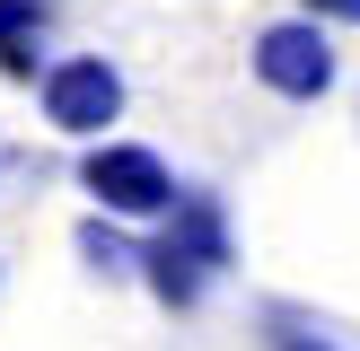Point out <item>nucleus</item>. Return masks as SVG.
Returning <instances> with one entry per match:
<instances>
[{
    "mask_svg": "<svg viewBox=\"0 0 360 351\" xmlns=\"http://www.w3.org/2000/svg\"><path fill=\"white\" fill-rule=\"evenodd\" d=\"M79 193L97 211H115V220H132V228H150V220H167L176 211V167L150 150V140H115V132H97V140H79Z\"/></svg>",
    "mask_w": 360,
    "mask_h": 351,
    "instance_id": "nucleus-1",
    "label": "nucleus"
},
{
    "mask_svg": "<svg viewBox=\"0 0 360 351\" xmlns=\"http://www.w3.org/2000/svg\"><path fill=\"white\" fill-rule=\"evenodd\" d=\"M246 70H255V88L264 97H281V105H316L334 79H343V62H334V35H326V18H273V27L246 44Z\"/></svg>",
    "mask_w": 360,
    "mask_h": 351,
    "instance_id": "nucleus-2",
    "label": "nucleus"
},
{
    "mask_svg": "<svg viewBox=\"0 0 360 351\" xmlns=\"http://www.w3.org/2000/svg\"><path fill=\"white\" fill-rule=\"evenodd\" d=\"M35 105H44V123L62 140H97L123 123V70L105 53H53L44 79H35Z\"/></svg>",
    "mask_w": 360,
    "mask_h": 351,
    "instance_id": "nucleus-3",
    "label": "nucleus"
},
{
    "mask_svg": "<svg viewBox=\"0 0 360 351\" xmlns=\"http://www.w3.org/2000/svg\"><path fill=\"white\" fill-rule=\"evenodd\" d=\"M150 237L167 246L176 263L211 272V281H229V272H238V228H229V202H220L211 185H185L167 220H150Z\"/></svg>",
    "mask_w": 360,
    "mask_h": 351,
    "instance_id": "nucleus-4",
    "label": "nucleus"
},
{
    "mask_svg": "<svg viewBox=\"0 0 360 351\" xmlns=\"http://www.w3.org/2000/svg\"><path fill=\"white\" fill-rule=\"evenodd\" d=\"M44 35H53V9L44 0H0V79H18V88H35L44 79Z\"/></svg>",
    "mask_w": 360,
    "mask_h": 351,
    "instance_id": "nucleus-5",
    "label": "nucleus"
},
{
    "mask_svg": "<svg viewBox=\"0 0 360 351\" xmlns=\"http://www.w3.org/2000/svg\"><path fill=\"white\" fill-rule=\"evenodd\" d=\"M70 246H79V263L97 281H141V237H132V220H115V211H88Z\"/></svg>",
    "mask_w": 360,
    "mask_h": 351,
    "instance_id": "nucleus-6",
    "label": "nucleus"
},
{
    "mask_svg": "<svg viewBox=\"0 0 360 351\" xmlns=\"http://www.w3.org/2000/svg\"><path fill=\"white\" fill-rule=\"evenodd\" d=\"M141 290H150L167 316H193V307L211 298V272H193V263H176L158 237H141Z\"/></svg>",
    "mask_w": 360,
    "mask_h": 351,
    "instance_id": "nucleus-7",
    "label": "nucleus"
},
{
    "mask_svg": "<svg viewBox=\"0 0 360 351\" xmlns=\"http://www.w3.org/2000/svg\"><path fill=\"white\" fill-rule=\"evenodd\" d=\"M255 343L264 351H352L334 325H316V316L290 307V298H264V307H255Z\"/></svg>",
    "mask_w": 360,
    "mask_h": 351,
    "instance_id": "nucleus-8",
    "label": "nucleus"
},
{
    "mask_svg": "<svg viewBox=\"0 0 360 351\" xmlns=\"http://www.w3.org/2000/svg\"><path fill=\"white\" fill-rule=\"evenodd\" d=\"M299 9H308V18H343V0H299Z\"/></svg>",
    "mask_w": 360,
    "mask_h": 351,
    "instance_id": "nucleus-9",
    "label": "nucleus"
},
{
    "mask_svg": "<svg viewBox=\"0 0 360 351\" xmlns=\"http://www.w3.org/2000/svg\"><path fill=\"white\" fill-rule=\"evenodd\" d=\"M343 27H360V0H343Z\"/></svg>",
    "mask_w": 360,
    "mask_h": 351,
    "instance_id": "nucleus-10",
    "label": "nucleus"
}]
</instances>
